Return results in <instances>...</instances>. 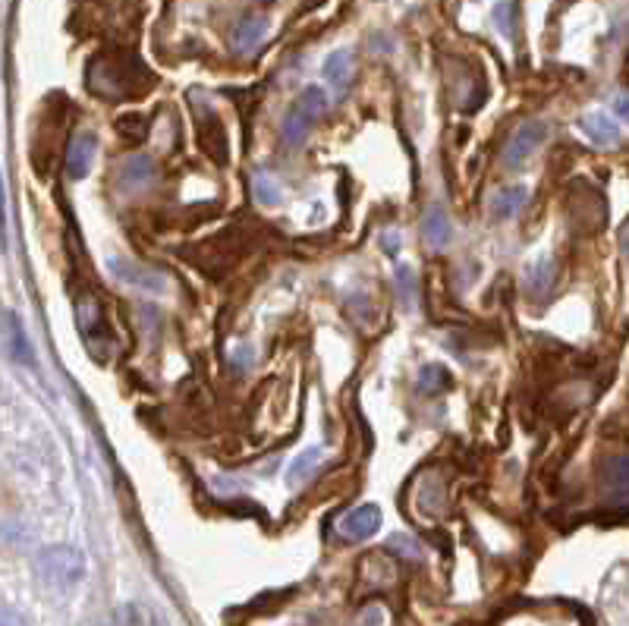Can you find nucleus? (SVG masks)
<instances>
[{
	"instance_id": "20",
	"label": "nucleus",
	"mask_w": 629,
	"mask_h": 626,
	"mask_svg": "<svg viewBox=\"0 0 629 626\" xmlns=\"http://www.w3.org/2000/svg\"><path fill=\"white\" fill-rule=\"evenodd\" d=\"M328 104H331V98H328V92L321 89V85H309V89H302V95H299V101H296V107L306 117H321L324 111H328Z\"/></svg>"
},
{
	"instance_id": "24",
	"label": "nucleus",
	"mask_w": 629,
	"mask_h": 626,
	"mask_svg": "<svg viewBox=\"0 0 629 626\" xmlns=\"http://www.w3.org/2000/svg\"><path fill=\"white\" fill-rule=\"evenodd\" d=\"M117 129H120V136L139 142V139H145V133H148V120L139 117V114H126V117L117 120Z\"/></svg>"
},
{
	"instance_id": "23",
	"label": "nucleus",
	"mask_w": 629,
	"mask_h": 626,
	"mask_svg": "<svg viewBox=\"0 0 629 626\" xmlns=\"http://www.w3.org/2000/svg\"><path fill=\"white\" fill-rule=\"evenodd\" d=\"M387 551L390 554H400L403 560H419L422 557V548H419V542L412 535H390L387 538Z\"/></svg>"
},
{
	"instance_id": "19",
	"label": "nucleus",
	"mask_w": 629,
	"mask_h": 626,
	"mask_svg": "<svg viewBox=\"0 0 629 626\" xmlns=\"http://www.w3.org/2000/svg\"><path fill=\"white\" fill-rule=\"evenodd\" d=\"M394 277H397V287H400L403 309L416 312V306H419V277H416V271H412V265H397Z\"/></svg>"
},
{
	"instance_id": "25",
	"label": "nucleus",
	"mask_w": 629,
	"mask_h": 626,
	"mask_svg": "<svg viewBox=\"0 0 629 626\" xmlns=\"http://www.w3.org/2000/svg\"><path fill=\"white\" fill-rule=\"evenodd\" d=\"M252 362H255V350L249 347V343H236L233 353H230V365H233V369L243 375V372L252 369Z\"/></svg>"
},
{
	"instance_id": "28",
	"label": "nucleus",
	"mask_w": 629,
	"mask_h": 626,
	"mask_svg": "<svg viewBox=\"0 0 629 626\" xmlns=\"http://www.w3.org/2000/svg\"><path fill=\"white\" fill-rule=\"evenodd\" d=\"M0 626H26L23 614H16L13 608H0Z\"/></svg>"
},
{
	"instance_id": "18",
	"label": "nucleus",
	"mask_w": 629,
	"mask_h": 626,
	"mask_svg": "<svg viewBox=\"0 0 629 626\" xmlns=\"http://www.w3.org/2000/svg\"><path fill=\"white\" fill-rule=\"evenodd\" d=\"M309 123H312V117H306L296 107L293 114H287L284 117V126H280V139H284V145L287 148H299L302 142H306V136H309Z\"/></svg>"
},
{
	"instance_id": "17",
	"label": "nucleus",
	"mask_w": 629,
	"mask_h": 626,
	"mask_svg": "<svg viewBox=\"0 0 629 626\" xmlns=\"http://www.w3.org/2000/svg\"><path fill=\"white\" fill-rule=\"evenodd\" d=\"M321 457H324V450L321 447H309V450H302L299 453V457L290 463V469H287V485L290 488H299L302 482H306L309 476H312V472L318 469V463H321Z\"/></svg>"
},
{
	"instance_id": "29",
	"label": "nucleus",
	"mask_w": 629,
	"mask_h": 626,
	"mask_svg": "<svg viewBox=\"0 0 629 626\" xmlns=\"http://www.w3.org/2000/svg\"><path fill=\"white\" fill-rule=\"evenodd\" d=\"M623 255H626V265H629V230L623 233Z\"/></svg>"
},
{
	"instance_id": "13",
	"label": "nucleus",
	"mask_w": 629,
	"mask_h": 626,
	"mask_svg": "<svg viewBox=\"0 0 629 626\" xmlns=\"http://www.w3.org/2000/svg\"><path fill=\"white\" fill-rule=\"evenodd\" d=\"M526 202H529V189L526 186H507V189L494 192L488 208H491V214L497 221H510V218H516V214L526 208Z\"/></svg>"
},
{
	"instance_id": "9",
	"label": "nucleus",
	"mask_w": 629,
	"mask_h": 626,
	"mask_svg": "<svg viewBox=\"0 0 629 626\" xmlns=\"http://www.w3.org/2000/svg\"><path fill=\"white\" fill-rule=\"evenodd\" d=\"M321 76H324V82H328L334 92H346V89H350V82H353V76H356L353 51H350V48H337V51H331L328 57H324Z\"/></svg>"
},
{
	"instance_id": "16",
	"label": "nucleus",
	"mask_w": 629,
	"mask_h": 626,
	"mask_svg": "<svg viewBox=\"0 0 629 626\" xmlns=\"http://www.w3.org/2000/svg\"><path fill=\"white\" fill-rule=\"evenodd\" d=\"M252 196H255L258 205H265V208L284 205V189H280V183L268 174V170H255L252 174Z\"/></svg>"
},
{
	"instance_id": "27",
	"label": "nucleus",
	"mask_w": 629,
	"mask_h": 626,
	"mask_svg": "<svg viewBox=\"0 0 629 626\" xmlns=\"http://www.w3.org/2000/svg\"><path fill=\"white\" fill-rule=\"evenodd\" d=\"M611 107H614V114H617L620 120H626V123H629V92H620V95H614Z\"/></svg>"
},
{
	"instance_id": "7",
	"label": "nucleus",
	"mask_w": 629,
	"mask_h": 626,
	"mask_svg": "<svg viewBox=\"0 0 629 626\" xmlns=\"http://www.w3.org/2000/svg\"><path fill=\"white\" fill-rule=\"evenodd\" d=\"M95 155H98V139H95V133H89V129H82V133H76L70 139V148H67V177L70 180L89 177Z\"/></svg>"
},
{
	"instance_id": "10",
	"label": "nucleus",
	"mask_w": 629,
	"mask_h": 626,
	"mask_svg": "<svg viewBox=\"0 0 629 626\" xmlns=\"http://www.w3.org/2000/svg\"><path fill=\"white\" fill-rule=\"evenodd\" d=\"M579 129L585 133V139L607 148V145H617L620 136H623V129L620 123L611 117V114H604V111H589V114H582L579 117Z\"/></svg>"
},
{
	"instance_id": "21",
	"label": "nucleus",
	"mask_w": 629,
	"mask_h": 626,
	"mask_svg": "<svg viewBox=\"0 0 629 626\" xmlns=\"http://www.w3.org/2000/svg\"><path fill=\"white\" fill-rule=\"evenodd\" d=\"M450 384V375L444 365H422V372H419V394H441L444 387Z\"/></svg>"
},
{
	"instance_id": "26",
	"label": "nucleus",
	"mask_w": 629,
	"mask_h": 626,
	"mask_svg": "<svg viewBox=\"0 0 629 626\" xmlns=\"http://www.w3.org/2000/svg\"><path fill=\"white\" fill-rule=\"evenodd\" d=\"M400 249H403V236H400L397 230H384V233H381V252L390 255V258H397Z\"/></svg>"
},
{
	"instance_id": "5",
	"label": "nucleus",
	"mask_w": 629,
	"mask_h": 626,
	"mask_svg": "<svg viewBox=\"0 0 629 626\" xmlns=\"http://www.w3.org/2000/svg\"><path fill=\"white\" fill-rule=\"evenodd\" d=\"M107 268H111V274L120 280V284L133 287V290H142V293H167L170 290V280L167 274L155 271V268H142L136 262H126V258H107Z\"/></svg>"
},
{
	"instance_id": "8",
	"label": "nucleus",
	"mask_w": 629,
	"mask_h": 626,
	"mask_svg": "<svg viewBox=\"0 0 629 626\" xmlns=\"http://www.w3.org/2000/svg\"><path fill=\"white\" fill-rule=\"evenodd\" d=\"M554 280H557V262H554L551 255H538V258H532V262L523 268V290L532 299L548 296L551 287H554Z\"/></svg>"
},
{
	"instance_id": "1",
	"label": "nucleus",
	"mask_w": 629,
	"mask_h": 626,
	"mask_svg": "<svg viewBox=\"0 0 629 626\" xmlns=\"http://www.w3.org/2000/svg\"><path fill=\"white\" fill-rule=\"evenodd\" d=\"M35 570H38L41 579L48 582V586L73 589L76 582L85 576V557L70 545H54V548H45L38 554Z\"/></svg>"
},
{
	"instance_id": "4",
	"label": "nucleus",
	"mask_w": 629,
	"mask_h": 626,
	"mask_svg": "<svg viewBox=\"0 0 629 626\" xmlns=\"http://www.w3.org/2000/svg\"><path fill=\"white\" fill-rule=\"evenodd\" d=\"M545 139H548V123L545 120H526L523 126H516V133L510 136V142L504 148V164L510 170H519L541 148Z\"/></svg>"
},
{
	"instance_id": "14",
	"label": "nucleus",
	"mask_w": 629,
	"mask_h": 626,
	"mask_svg": "<svg viewBox=\"0 0 629 626\" xmlns=\"http://www.w3.org/2000/svg\"><path fill=\"white\" fill-rule=\"evenodd\" d=\"M604 488L614 501H629V457H614L604 466Z\"/></svg>"
},
{
	"instance_id": "6",
	"label": "nucleus",
	"mask_w": 629,
	"mask_h": 626,
	"mask_svg": "<svg viewBox=\"0 0 629 626\" xmlns=\"http://www.w3.org/2000/svg\"><path fill=\"white\" fill-rule=\"evenodd\" d=\"M381 529V507L378 504H359L353 510H346L337 520V532L346 542H365Z\"/></svg>"
},
{
	"instance_id": "12",
	"label": "nucleus",
	"mask_w": 629,
	"mask_h": 626,
	"mask_svg": "<svg viewBox=\"0 0 629 626\" xmlns=\"http://www.w3.org/2000/svg\"><path fill=\"white\" fill-rule=\"evenodd\" d=\"M265 35H268V19L265 16L252 13V16L240 19L236 29H233V51L236 54H252L265 41Z\"/></svg>"
},
{
	"instance_id": "15",
	"label": "nucleus",
	"mask_w": 629,
	"mask_h": 626,
	"mask_svg": "<svg viewBox=\"0 0 629 626\" xmlns=\"http://www.w3.org/2000/svg\"><path fill=\"white\" fill-rule=\"evenodd\" d=\"M151 177H155V161L148 155H133L120 164V186H126V189H139Z\"/></svg>"
},
{
	"instance_id": "3",
	"label": "nucleus",
	"mask_w": 629,
	"mask_h": 626,
	"mask_svg": "<svg viewBox=\"0 0 629 626\" xmlns=\"http://www.w3.org/2000/svg\"><path fill=\"white\" fill-rule=\"evenodd\" d=\"M76 321H79V331H82V340H85V347H89V353L104 362L111 356V347H107L111 340H107V321L101 312V302L92 296H82L76 306Z\"/></svg>"
},
{
	"instance_id": "22",
	"label": "nucleus",
	"mask_w": 629,
	"mask_h": 626,
	"mask_svg": "<svg viewBox=\"0 0 629 626\" xmlns=\"http://www.w3.org/2000/svg\"><path fill=\"white\" fill-rule=\"evenodd\" d=\"M7 331H10V353L19 359V362H32V350H29V340L23 334V328H19L16 315L7 318Z\"/></svg>"
},
{
	"instance_id": "11",
	"label": "nucleus",
	"mask_w": 629,
	"mask_h": 626,
	"mask_svg": "<svg viewBox=\"0 0 629 626\" xmlns=\"http://www.w3.org/2000/svg\"><path fill=\"white\" fill-rule=\"evenodd\" d=\"M422 240L431 252H444L453 240V224L447 218L444 205H431L422 218Z\"/></svg>"
},
{
	"instance_id": "2",
	"label": "nucleus",
	"mask_w": 629,
	"mask_h": 626,
	"mask_svg": "<svg viewBox=\"0 0 629 626\" xmlns=\"http://www.w3.org/2000/svg\"><path fill=\"white\" fill-rule=\"evenodd\" d=\"M89 89L104 98H120L133 92V67L120 63L114 54L95 57L89 67Z\"/></svg>"
}]
</instances>
